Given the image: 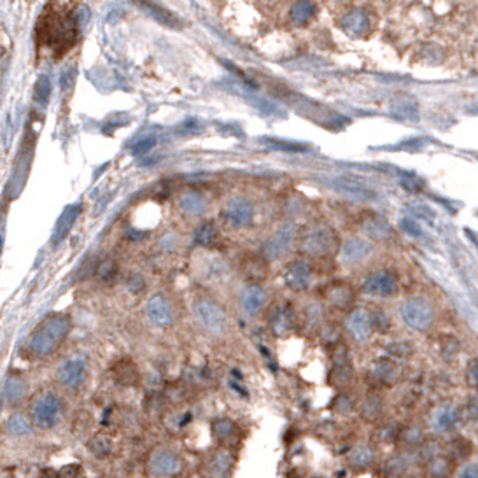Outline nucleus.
Returning <instances> with one entry per match:
<instances>
[{
    "mask_svg": "<svg viewBox=\"0 0 478 478\" xmlns=\"http://www.w3.org/2000/svg\"><path fill=\"white\" fill-rule=\"evenodd\" d=\"M70 331V321L69 317L62 316V314H53V316L46 317L41 324L37 326L28 347L32 352L39 357H46L49 354L55 352L63 340L67 338Z\"/></svg>",
    "mask_w": 478,
    "mask_h": 478,
    "instance_id": "1",
    "label": "nucleus"
},
{
    "mask_svg": "<svg viewBox=\"0 0 478 478\" xmlns=\"http://www.w3.org/2000/svg\"><path fill=\"white\" fill-rule=\"evenodd\" d=\"M63 416V399L55 392H42L30 406L32 423L41 430H51Z\"/></svg>",
    "mask_w": 478,
    "mask_h": 478,
    "instance_id": "2",
    "label": "nucleus"
},
{
    "mask_svg": "<svg viewBox=\"0 0 478 478\" xmlns=\"http://www.w3.org/2000/svg\"><path fill=\"white\" fill-rule=\"evenodd\" d=\"M336 247V239L333 232L326 226H312L302 237V249L312 256H324Z\"/></svg>",
    "mask_w": 478,
    "mask_h": 478,
    "instance_id": "3",
    "label": "nucleus"
},
{
    "mask_svg": "<svg viewBox=\"0 0 478 478\" xmlns=\"http://www.w3.org/2000/svg\"><path fill=\"white\" fill-rule=\"evenodd\" d=\"M194 316H197V321L200 322L201 328L211 333H221L226 328V322H228L225 310L218 303L207 298H201L194 303Z\"/></svg>",
    "mask_w": 478,
    "mask_h": 478,
    "instance_id": "4",
    "label": "nucleus"
},
{
    "mask_svg": "<svg viewBox=\"0 0 478 478\" xmlns=\"http://www.w3.org/2000/svg\"><path fill=\"white\" fill-rule=\"evenodd\" d=\"M147 470L153 477H172L180 470V459L173 451L166 447L154 449L147 459Z\"/></svg>",
    "mask_w": 478,
    "mask_h": 478,
    "instance_id": "5",
    "label": "nucleus"
},
{
    "mask_svg": "<svg viewBox=\"0 0 478 478\" xmlns=\"http://www.w3.org/2000/svg\"><path fill=\"white\" fill-rule=\"evenodd\" d=\"M88 361L83 356H74L63 361L58 368V380L67 389H79L86 382Z\"/></svg>",
    "mask_w": 478,
    "mask_h": 478,
    "instance_id": "6",
    "label": "nucleus"
},
{
    "mask_svg": "<svg viewBox=\"0 0 478 478\" xmlns=\"http://www.w3.org/2000/svg\"><path fill=\"white\" fill-rule=\"evenodd\" d=\"M403 319L416 329H426L433 322L434 310L427 300L412 298L403 305Z\"/></svg>",
    "mask_w": 478,
    "mask_h": 478,
    "instance_id": "7",
    "label": "nucleus"
},
{
    "mask_svg": "<svg viewBox=\"0 0 478 478\" xmlns=\"http://www.w3.org/2000/svg\"><path fill=\"white\" fill-rule=\"evenodd\" d=\"M293 239H295V228L291 225H282L268 237L267 242L263 246V253L268 260H279L284 256L293 246Z\"/></svg>",
    "mask_w": 478,
    "mask_h": 478,
    "instance_id": "8",
    "label": "nucleus"
},
{
    "mask_svg": "<svg viewBox=\"0 0 478 478\" xmlns=\"http://www.w3.org/2000/svg\"><path fill=\"white\" fill-rule=\"evenodd\" d=\"M226 221L233 226H249L254 219V207L246 197H235L226 204L225 211H223Z\"/></svg>",
    "mask_w": 478,
    "mask_h": 478,
    "instance_id": "9",
    "label": "nucleus"
},
{
    "mask_svg": "<svg viewBox=\"0 0 478 478\" xmlns=\"http://www.w3.org/2000/svg\"><path fill=\"white\" fill-rule=\"evenodd\" d=\"M233 468V456L230 451L219 449L205 459L204 473L207 478H228Z\"/></svg>",
    "mask_w": 478,
    "mask_h": 478,
    "instance_id": "10",
    "label": "nucleus"
},
{
    "mask_svg": "<svg viewBox=\"0 0 478 478\" xmlns=\"http://www.w3.org/2000/svg\"><path fill=\"white\" fill-rule=\"evenodd\" d=\"M310 279H312V270L305 261H293L284 272L286 286L293 291H303L309 288Z\"/></svg>",
    "mask_w": 478,
    "mask_h": 478,
    "instance_id": "11",
    "label": "nucleus"
},
{
    "mask_svg": "<svg viewBox=\"0 0 478 478\" xmlns=\"http://www.w3.org/2000/svg\"><path fill=\"white\" fill-rule=\"evenodd\" d=\"M364 289L371 295L391 296L398 291V279L392 272H380V274H375L366 279Z\"/></svg>",
    "mask_w": 478,
    "mask_h": 478,
    "instance_id": "12",
    "label": "nucleus"
},
{
    "mask_svg": "<svg viewBox=\"0 0 478 478\" xmlns=\"http://www.w3.org/2000/svg\"><path fill=\"white\" fill-rule=\"evenodd\" d=\"M146 314L157 326H168L173 321V309L168 300L161 295L151 296L146 305Z\"/></svg>",
    "mask_w": 478,
    "mask_h": 478,
    "instance_id": "13",
    "label": "nucleus"
},
{
    "mask_svg": "<svg viewBox=\"0 0 478 478\" xmlns=\"http://www.w3.org/2000/svg\"><path fill=\"white\" fill-rule=\"evenodd\" d=\"M333 187H336L342 193L349 194V197L357 198V200H375L377 193H375L371 187L364 186L363 182L356 179H350V177H340V179L333 180Z\"/></svg>",
    "mask_w": 478,
    "mask_h": 478,
    "instance_id": "14",
    "label": "nucleus"
},
{
    "mask_svg": "<svg viewBox=\"0 0 478 478\" xmlns=\"http://www.w3.org/2000/svg\"><path fill=\"white\" fill-rule=\"evenodd\" d=\"M25 396H27V382L21 377H18V375H9L6 382H4L2 401L6 405L14 406L23 401Z\"/></svg>",
    "mask_w": 478,
    "mask_h": 478,
    "instance_id": "15",
    "label": "nucleus"
},
{
    "mask_svg": "<svg viewBox=\"0 0 478 478\" xmlns=\"http://www.w3.org/2000/svg\"><path fill=\"white\" fill-rule=\"evenodd\" d=\"M343 30L347 32L349 35H354V37H359V35H364L370 28V21H368V14L364 13L363 9H352L342 18L340 21Z\"/></svg>",
    "mask_w": 478,
    "mask_h": 478,
    "instance_id": "16",
    "label": "nucleus"
},
{
    "mask_svg": "<svg viewBox=\"0 0 478 478\" xmlns=\"http://www.w3.org/2000/svg\"><path fill=\"white\" fill-rule=\"evenodd\" d=\"M265 300H267V295H265L263 289L256 284H251L240 295V305H242L244 312L247 316H254V314H258L263 309Z\"/></svg>",
    "mask_w": 478,
    "mask_h": 478,
    "instance_id": "17",
    "label": "nucleus"
},
{
    "mask_svg": "<svg viewBox=\"0 0 478 478\" xmlns=\"http://www.w3.org/2000/svg\"><path fill=\"white\" fill-rule=\"evenodd\" d=\"M347 329L350 335L357 340V342H364L370 336L371 331V319L370 314L364 310H354L349 317H347Z\"/></svg>",
    "mask_w": 478,
    "mask_h": 478,
    "instance_id": "18",
    "label": "nucleus"
},
{
    "mask_svg": "<svg viewBox=\"0 0 478 478\" xmlns=\"http://www.w3.org/2000/svg\"><path fill=\"white\" fill-rule=\"evenodd\" d=\"M79 212H81L79 205H69V207H67L65 211L60 214V219L56 221V226H55V232H53V244H55V246L65 239V235L70 232L74 223H76Z\"/></svg>",
    "mask_w": 478,
    "mask_h": 478,
    "instance_id": "19",
    "label": "nucleus"
},
{
    "mask_svg": "<svg viewBox=\"0 0 478 478\" xmlns=\"http://www.w3.org/2000/svg\"><path fill=\"white\" fill-rule=\"evenodd\" d=\"M179 208L186 215L194 218V215L204 214L205 208H207V200L204 198V194L197 193V191H186V193L180 197Z\"/></svg>",
    "mask_w": 478,
    "mask_h": 478,
    "instance_id": "20",
    "label": "nucleus"
},
{
    "mask_svg": "<svg viewBox=\"0 0 478 478\" xmlns=\"http://www.w3.org/2000/svg\"><path fill=\"white\" fill-rule=\"evenodd\" d=\"M140 6H142V9H146L151 16H154V20L161 21V23L166 25V27H172V28L180 27L179 18H177L173 13H170L168 9H165L163 6H158V4H153V2H140Z\"/></svg>",
    "mask_w": 478,
    "mask_h": 478,
    "instance_id": "21",
    "label": "nucleus"
},
{
    "mask_svg": "<svg viewBox=\"0 0 478 478\" xmlns=\"http://www.w3.org/2000/svg\"><path fill=\"white\" fill-rule=\"evenodd\" d=\"M368 253H370L368 244L361 242V240H349V242L343 244L342 247V260L347 261V263H357V261L363 260Z\"/></svg>",
    "mask_w": 478,
    "mask_h": 478,
    "instance_id": "22",
    "label": "nucleus"
},
{
    "mask_svg": "<svg viewBox=\"0 0 478 478\" xmlns=\"http://www.w3.org/2000/svg\"><path fill=\"white\" fill-rule=\"evenodd\" d=\"M6 431L11 437H27L32 433V423L21 413H14L6 420Z\"/></svg>",
    "mask_w": 478,
    "mask_h": 478,
    "instance_id": "23",
    "label": "nucleus"
},
{
    "mask_svg": "<svg viewBox=\"0 0 478 478\" xmlns=\"http://www.w3.org/2000/svg\"><path fill=\"white\" fill-rule=\"evenodd\" d=\"M316 14V4L312 2H296L295 6L289 11V16H291L293 23L295 25H305L312 20V16Z\"/></svg>",
    "mask_w": 478,
    "mask_h": 478,
    "instance_id": "24",
    "label": "nucleus"
},
{
    "mask_svg": "<svg viewBox=\"0 0 478 478\" xmlns=\"http://www.w3.org/2000/svg\"><path fill=\"white\" fill-rule=\"evenodd\" d=\"M218 239V228H215L214 223H204V225L198 226L197 233H194V242L200 244V246H212Z\"/></svg>",
    "mask_w": 478,
    "mask_h": 478,
    "instance_id": "25",
    "label": "nucleus"
},
{
    "mask_svg": "<svg viewBox=\"0 0 478 478\" xmlns=\"http://www.w3.org/2000/svg\"><path fill=\"white\" fill-rule=\"evenodd\" d=\"M371 461H373V452L366 445H357L350 452V463L356 468H366L368 465H371Z\"/></svg>",
    "mask_w": 478,
    "mask_h": 478,
    "instance_id": "26",
    "label": "nucleus"
},
{
    "mask_svg": "<svg viewBox=\"0 0 478 478\" xmlns=\"http://www.w3.org/2000/svg\"><path fill=\"white\" fill-rule=\"evenodd\" d=\"M49 95H51V81H49L48 76H42L41 79L37 81V84H35V90H34L35 104L44 107L49 100Z\"/></svg>",
    "mask_w": 478,
    "mask_h": 478,
    "instance_id": "27",
    "label": "nucleus"
},
{
    "mask_svg": "<svg viewBox=\"0 0 478 478\" xmlns=\"http://www.w3.org/2000/svg\"><path fill=\"white\" fill-rule=\"evenodd\" d=\"M212 431H214L215 438L225 442L237 433V426L230 419H218L212 423Z\"/></svg>",
    "mask_w": 478,
    "mask_h": 478,
    "instance_id": "28",
    "label": "nucleus"
},
{
    "mask_svg": "<svg viewBox=\"0 0 478 478\" xmlns=\"http://www.w3.org/2000/svg\"><path fill=\"white\" fill-rule=\"evenodd\" d=\"M328 296L336 307H347L352 300V293L347 286H333L328 291Z\"/></svg>",
    "mask_w": 478,
    "mask_h": 478,
    "instance_id": "29",
    "label": "nucleus"
},
{
    "mask_svg": "<svg viewBox=\"0 0 478 478\" xmlns=\"http://www.w3.org/2000/svg\"><path fill=\"white\" fill-rule=\"evenodd\" d=\"M456 423H458V410L456 409L445 410L440 416V419H438V426H440L442 430H451Z\"/></svg>",
    "mask_w": 478,
    "mask_h": 478,
    "instance_id": "30",
    "label": "nucleus"
},
{
    "mask_svg": "<svg viewBox=\"0 0 478 478\" xmlns=\"http://www.w3.org/2000/svg\"><path fill=\"white\" fill-rule=\"evenodd\" d=\"M268 146L277 147V150H286V151H307L309 147L302 146L298 142H286V140H277V139H267Z\"/></svg>",
    "mask_w": 478,
    "mask_h": 478,
    "instance_id": "31",
    "label": "nucleus"
},
{
    "mask_svg": "<svg viewBox=\"0 0 478 478\" xmlns=\"http://www.w3.org/2000/svg\"><path fill=\"white\" fill-rule=\"evenodd\" d=\"M366 233L371 239H382L387 233V226L380 221H370L366 223Z\"/></svg>",
    "mask_w": 478,
    "mask_h": 478,
    "instance_id": "32",
    "label": "nucleus"
},
{
    "mask_svg": "<svg viewBox=\"0 0 478 478\" xmlns=\"http://www.w3.org/2000/svg\"><path fill=\"white\" fill-rule=\"evenodd\" d=\"M154 142H157V139H154V137H146L144 140H139V142H137L135 146L132 147V154L139 157V154L147 153V151H150L151 147L154 146Z\"/></svg>",
    "mask_w": 478,
    "mask_h": 478,
    "instance_id": "33",
    "label": "nucleus"
},
{
    "mask_svg": "<svg viewBox=\"0 0 478 478\" xmlns=\"http://www.w3.org/2000/svg\"><path fill=\"white\" fill-rule=\"evenodd\" d=\"M370 319H371V326H375L377 329H380V331H385V329H387L389 319L384 312H382V310H375V312L370 316Z\"/></svg>",
    "mask_w": 478,
    "mask_h": 478,
    "instance_id": "34",
    "label": "nucleus"
},
{
    "mask_svg": "<svg viewBox=\"0 0 478 478\" xmlns=\"http://www.w3.org/2000/svg\"><path fill=\"white\" fill-rule=\"evenodd\" d=\"M74 81H76V67H70V69H67L65 72L62 74V79H60V83H62L63 90H70V86L74 84Z\"/></svg>",
    "mask_w": 478,
    "mask_h": 478,
    "instance_id": "35",
    "label": "nucleus"
},
{
    "mask_svg": "<svg viewBox=\"0 0 478 478\" xmlns=\"http://www.w3.org/2000/svg\"><path fill=\"white\" fill-rule=\"evenodd\" d=\"M468 380H470V384L473 385V387L478 389V359L473 361V363L470 364Z\"/></svg>",
    "mask_w": 478,
    "mask_h": 478,
    "instance_id": "36",
    "label": "nucleus"
},
{
    "mask_svg": "<svg viewBox=\"0 0 478 478\" xmlns=\"http://www.w3.org/2000/svg\"><path fill=\"white\" fill-rule=\"evenodd\" d=\"M459 478H478V465L465 466Z\"/></svg>",
    "mask_w": 478,
    "mask_h": 478,
    "instance_id": "37",
    "label": "nucleus"
}]
</instances>
